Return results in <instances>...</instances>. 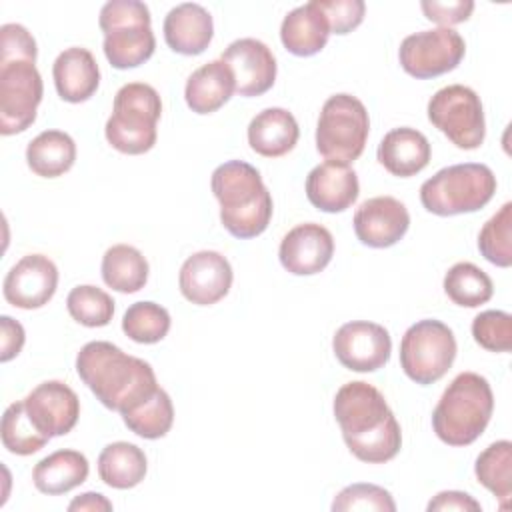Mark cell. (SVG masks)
<instances>
[{
    "mask_svg": "<svg viewBox=\"0 0 512 512\" xmlns=\"http://www.w3.org/2000/svg\"><path fill=\"white\" fill-rule=\"evenodd\" d=\"M332 408L342 438L358 460L384 464L400 452V424L376 386L364 380L346 382L336 392Z\"/></svg>",
    "mask_w": 512,
    "mask_h": 512,
    "instance_id": "6da1fadb",
    "label": "cell"
},
{
    "mask_svg": "<svg viewBox=\"0 0 512 512\" xmlns=\"http://www.w3.org/2000/svg\"><path fill=\"white\" fill-rule=\"evenodd\" d=\"M76 372L96 400L120 414L136 408L160 388L146 360L106 340H92L80 348Z\"/></svg>",
    "mask_w": 512,
    "mask_h": 512,
    "instance_id": "7a4b0ae2",
    "label": "cell"
},
{
    "mask_svg": "<svg viewBox=\"0 0 512 512\" xmlns=\"http://www.w3.org/2000/svg\"><path fill=\"white\" fill-rule=\"evenodd\" d=\"M212 194L220 204V222L234 238H256L272 220V196L260 172L244 160L220 164L210 178Z\"/></svg>",
    "mask_w": 512,
    "mask_h": 512,
    "instance_id": "3957f363",
    "label": "cell"
},
{
    "mask_svg": "<svg viewBox=\"0 0 512 512\" xmlns=\"http://www.w3.org/2000/svg\"><path fill=\"white\" fill-rule=\"evenodd\" d=\"M494 410V394L488 380L476 372H460L442 392L432 428L448 446H468L486 430Z\"/></svg>",
    "mask_w": 512,
    "mask_h": 512,
    "instance_id": "277c9868",
    "label": "cell"
},
{
    "mask_svg": "<svg viewBox=\"0 0 512 512\" xmlns=\"http://www.w3.org/2000/svg\"><path fill=\"white\" fill-rule=\"evenodd\" d=\"M162 114V100L156 88L144 82L124 84L116 96L104 134L108 144L122 154H144L154 148Z\"/></svg>",
    "mask_w": 512,
    "mask_h": 512,
    "instance_id": "5b68a950",
    "label": "cell"
},
{
    "mask_svg": "<svg viewBox=\"0 0 512 512\" xmlns=\"http://www.w3.org/2000/svg\"><path fill=\"white\" fill-rule=\"evenodd\" d=\"M496 192V176L486 164L464 162L438 170L420 186L422 206L436 216L470 214L484 208Z\"/></svg>",
    "mask_w": 512,
    "mask_h": 512,
    "instance_id": "8992f818",
    "label": "cell"
},
{
    "mask_svg": "<svg viewBox=\"0 0 512 512\" xmlns=\"http://www.w3.org/2000/svg\"><path fill=\"white\" fill-rule=\"evenodd\" d=\"M104 32V56L118 70L144 64L156 48L150 10L140 0H110L98 18Z\"/></svg>",
    "mask_w": 512,
    "mask_h": 512,
    "instance_id": "52a82bcc",
    "label": "cell"
},
{
    "mask_svg": "<svg viewBox=\"0 0 512 512\" xmlns=\"http://www.w3.org/2000/svg\"><path fill=\"white\" fill-rule=\"evenodd\" d=\"M370 134L368 110L352 94L330 96L318 116L316 150L332 162L350 164L364 152Z\"/></svg>",
    "mask_w": 512,
    "mask_h": 512,
    "instance_id": "ba28073f",
    "label": "cell"
},
{
    "mask_svg": "<svg viewBox=\"0 0 512 512\" xmlns=\"http://www.w3.org/2000/svg\"><path fill=\"white\" fill-rule=\"evenodd\" d=\"M456 352L454 332L444 322L426 318L404 332L400 342V366L412 382L428 386L438 382L452 368Z\"/></svg>",
    "mask_w": 512,
    "mask_h": 512,
    "instance_id": "9c48e42d",
    "label": "cell"
},
{
    "mask_svg": "<svg viewBox=\"0 0 512 512\" xmlns=\"http://www.w3.org/2000/svg\"><path fill=\"white\" fill-rule=\"evenodd\" d=\"M44 84L34 58L0 56V132L20 134L36 120Z\"/></svg>",
    "mask_w": 512,
    "mask_h": 512,
    "instance_id": "30bf717a",
    "label": "cell"
},
{
    "mask_svg": "<svg viewBox=\"0 0 512 512\" xmlns=\"http://www.w3.org/2000/svg\"><path fill=\"white\" fill-rule=\"evenodd\" d=\"M428 120L460 150H476L484 142L486 120L480 96L464 84L440 88L428 100Z\"/></svg>",
    "mask_w": 512,
    "mask_h": 512,
    "instance_id": "8fae6325",
    "label": "cell"
},
{
    "mask_svg": "<svg viewBox=\"0 0 512 512\" xmlns=\"http://www.w3.org/2000/svg\"><path fill=\"white\" fill-rule=\"evenodd\" d=\"M464 52V38L454 28H432L406 36L400 44L398 60L406 74L426 80L454 70Z\"/></svg>",
    "mask_w": 512,
    "mask_h": 512,
    "instance_id": "7c38bea8",
    "label": "cell"
},
{
    "mask_svg": "<svg viewBox=\"0 0 512 512\" xmlns=\"http://www.w3.org/2000/svg\"><path fill=\"white\" fill-rule=\"evenodd\" d=\"M332 350L344 368L354 372H374L390 360L392 338L382 324L352 320L336 330Z\"/></svg>",
    "mask_w": 512,
    "mask_h": 512,
    "instance_id": "4fadbf2b",
    "label": "cell"
},
{
    "mask_svg": "<svg viewBox=\"0 0 512 512\" xmlns=\"http://www.w3.org/2000/svg\"><path fill=\"white\" fill-rule=\"evenodd\" d=\"M58 288V268L44 254H26L6 274L2 294L8 304L36 310L48 304Z\"/></svg>",
    "mask_w": 512,
    "mask_h": 512,
    "instance_id": "5bb4252c",
    "label": "cell"
},
{
    "mask_svg": "<svg viewBox=\"0 0 512 512\" xmlns=\"http://www.w3.org/2000/svg\"><path fill=\"white\" fill-rule=\"evenodd\" d=\"M232 266L216 250H200L188 256L178 274L182 296L196 306L220 302L232 286Z\"/></svg>",
    "mask_w": 512,
    "mask_h": 512,
    "instance_id": "9a60e30c",
    "label": "cell"
},
{
    "mask_svg": "<svg viewBox=\"0 0 512 512\" xmlns=\"http://www.w3.org/2000/svg\"><path fill=\"white\" fill-rule=\"evenodd\" d=\"M24 408L36 430L46 438L68 434L80 416V400L76 392L60 380L38 384L24 398Z\"/></svg>",
    "mask_w": 512,
    "mask_h": 512,
    "instance_id": "2e32d148",
    "label": "cell"
},
{
    "mask_svg": "<svg viewBox=\"0 0 512 512\" xmlns=\"http://www.w3.org/2000/svg\"><path fill=\"white\" fill-rule=\"evenodd\" d=\"M352 224L364 246L390 248L408 232L410 214L394 196H374L356 208Z\"/></svg>",
    "mask_w": 512,
    "mask_h": 512,
    "instance_id": "e0dca14e",
    "label": "cell"
},
{
    "mask_svg": "<svg viewBox=\"0 0 512 512\" xmlns=\"http://www.w3.org/2000/svg\"><path fill=\"white\" fill-rule=\"evenodd\" d=\"M220 60L230 66L240 96H262L274 86L276 58L272 50L256 38L234 40L222 52Z\"/></svg>",
    "mask_w": 512,
    "mask_h": 512,
    "instance_id": "ac0fdd59",
    "label": "cell"
},
{
    "mask_svg": "<svg viewBox=\"0 0 512 512\" xmlns=\"http://www.w3.org/2000/svg\"><path fill=\"white\" fill-rule=\"evenodd\" d=\"M334 256V238L328 228L316 222L294 226L280 242L278 258L284 270L294 276L322 272Z\"/></svg>",
    "mask_w": 512,
    "mask_h": 512,
    "instance_id": "d6986e66",
    "label": "cell"
},
{
    "mask_svg": "<svg viewBox=\"0 0 512 512\" xmlns=\"http://www.w3.org/2000/svg\"><path fill=\"white\" fill-rule=\"evenodd\" d=\"M360 194L358 174L342 162L326 160L306 176V196L322 212L336 214L350 208Z\"/></svg>",
    "mask_w": 512,
    "mask_h": 512,
    "instance_id": "ffe728a7",
    "label": "cell"
},
{
    "mask_svg": "<svg viewBox=\"0 0 512 512\" xmlns=\"http://www.w3.org/2000/svg\"><path fill=\"white\" fill-rule=\"evenodd\" d=\"M162 30L170 50L184 56H198L212 42L214 22L204 6L184 2L166 14Z\"/></svg>",
    "mask_w": 512,
    "mask_h": 512,
    "instance_id": "44dd1931",
    "label": "cell"
},
{
    "mask_svg": "<svg viewBox=\"0 0 512 512\" xmlns=\"http://www.w3.org/2000/svg\"><path fill=\"white\" fill-rule=\"evenodd\" d=\"M54 86L62 100L70 104L86 102L100 84V68L88 48L72 46L60 52L52 66Z\"/></svg>",
    "mask_w": 512,
    "mask_h": 512,
    "instance_id": "7402d4cb",
    "label": "cell"
},
{
    "mask_svg": "<svg viewBox=\"0 0 512 512\" xmlns=\"http://www.w3.org/2000/svg\"><path fill=\"white\" fill-rule=\"evenodd\" d=\"M378 162L398 178H410L422 172L432 156L428 138L410 126H400L384 134L378 144Z\"/></svg>",
    "mask_w": 512,
    "mask_h": 512,
    "instance_id": "603a6c76",
    "label": "cell"
},
{
    "mask_svg": "<svg viewBox=\"0 0 512 512\" xmlns=\"http://www.w3.org/2000/svg\"><path fill=\"white\" fill-rule=\"evenodd\" d=\"M236 92V80L224 60H212L196 68L184 88L186 104L196 114H212Z\"/></svg>",
    "mask_w": 512,
    "mask_h": 512,
    "instance_id": "cb8c5ba5",
    "label": "cell"
},
{
    "mask_svg": "<svg viewBox=\"0 0 512 512\" xmlns=\"http://www.w3.org/2000/svg\"><path fill=\"white\" fill-rule=\"evenodd\" d=\"M330 36V26L316 0L290 10L280 24V40L284 48L294 56L318 54Z\"/></svg>",
    "mask_w": 512,
    "mask_h": 512,
    "instance_id": "d4e9b609",
    "label": "cell"
},
{
    "mask_svg": "<svg viewBox=\"0 0 512 512\" xmlns=\"http://www.w3.org/2000/svg\"><path fill=\"white\" fill-rule=\"evenodd\" d=\"M300 138V128L286 108H264L248 124V144L264 158L288 154Z\"/></svg>",
    "mask_w": 512,
    "mask_h": 512,
    "instance_id": "484cf974",
    "label": "cell"
},
{
    "mask_svg": "<svg viewBox=\"0 0 512 512\" xmlns=\"http://www.w3.org/2000/svg\"><path fill=\"white\" fill-rule=\"evenodd\" d=\"M90 464L86 456L78 450H56L42 458L32 470L34 486L48 496H58L74 490L86 482Z\"/></svg>",
    "mask_w": 512,
    "mask_h": 512,
    "instance_id": "4316f807",
    "label": "cell"
},
{
    "mask_svg": "<svg viewBox=\"0 0 512 512\" xmlns=\"http://www.w3.org/2000/svg\"><path fill=\"white\" fill-rule=\"evenodd\" d=\"M148 470L146 454L132 442H112L102 448L98 456L100 480L116 490L138 486Z\"/></svg>",
    "mask_w": 512,
    "mask_h": 512,
    "instance_id": "83f0119b",
    "label": "cell"
},
{
    "mask_svg": "<svg viewBox=\"0 0 512 512\" xmlns=\"http://www.w3.org/2000/svg\"><path fill=\"white\" fill-rule=\"evenodd\" d=\"M76 160V142L62 130H44L28 142V168L42 178H58L66 174Z\"/></svg>",
    "mask_w": 512,
    "mask_h": 512,
    "instance_id": "f1b7e54d",
    "label": "cell"
},
{
    "mask_svg": "<svg viewBox=\"0 0 512 512\" xmlns=\"http://www.w3.org/2000/svg\"><path fill=\"white\" fill-rule=\"evenodd\" d=\"M102 280L116 292L134 294L148 282V260L130 244H114L102 256Z\"/></svg>",
    "mask_w": 512,
    "mask_h": 512,
    "instance_id": "f546056e",
    "label": "cell"
},
{
    "mask_svg": "<svg viewBox=\"0 0 512 512\" xmlns=\"http://www.w3.org/2000/svg\"><path fill=\"white\" fill-rule=\"evenodd\" d=\"M474 474L478 482L498 498L500 508H508V502L512 498L510 440H498V442H492L488 448H484L474 462Z\"/></svg>",
    "mask_w": 512,
    "mask_h": 512,
    "instance_id": "4dcf8cb0",
    "label": "cell"
},
{
    "mask_svg": "<svg viewBox=\"0 0 512 512\" xmlns=\"http://www.w3.org/2000/svg\"><path fill=\"white\" fill-rule=\"evenodd\" d=\"M446 296L466 308L486 304L494 294L492 278L472 262H456L444 276Z\"/></svg>",
    "mask_w": 512,
    "mask_h": 512,
    "instance_id": "1f68e13d",
    "label": "cell"
},
{
    "mask_svg": "<svg viewBox=\"0 0 512 512\" xmlns=\"http://www.w3.org/2000/svg\"><path fill=\"white\" fill-rule=\"evenodd\" d=\"M120 416L128 430H132L136 436L156 440L170 432L174 424V406L168 392L158 388L150 398Z\"/></svg>",
    "mask_w": 512,
    "mask_h": 512,
    "instance_id": "d6a6232c",
    "label": "cell"
},
{
    "mask_svg": "<svg viewBox=\"0 0 512 512\" xmlns=\"http://www.w3.org/2000/svg\"><path fill=\"white\" fill-rule=\"evenodd\" d=\"M170 324L172 320L168 310L150 300L130 304L122 316L124 334L138 344L160 342L168 334Z\"/></svg>",
    "mask_w": 512,
    "mask_h": 512,
    "instance_id": "836d02e7",
    "label": "cell"
},
{
    "mask_svg": "<svg viewBox=\"0 0 512 512\" xmlns=\"http://www.w3.org/2000/svg\"><path fill=\"white\" fill-rule=\"evenodd\" d=\"M50 442L44 434L36 430L26 414L24 400L12 402L2 416V444L10 454L30 456Z\"/></svg>",
    "mask_w": 512,
    "mask_h": 512,
    "instance_id": "e575fe53",
    "label": "cell"
},
{
    "mask_svg": "<svg viewBox=\"0 0 512 512\" xmlns=\"http://www.w3.org/2000/svg\"><path fill=\"white\" fill-rule=\"evenodd\" d=\"M68 314L82 326L100 328L110 324L114 316V300L108 292L92 284H80L68 292Z\"/></svg>",
    "mask_w": 512,
    "mask_h": 512,
    "instance_id": "d590c367",
    "label": "cell"
},
{
    "mask_svg": "<svg viewBox=\"0 0 512 512\" xmlns=\"http://www.w3.org/2000/svg\"><path fill=\"white\" fill-rule=\"evenodd\" d=\"M512 202L502 208L482 226L478 234L480 254L494 266L508 268L512 264Z\"/></svg>",
    "mask_w": 512,
    "mask_h": 512,
    "instance_id": "8d00e7d4",
    "label": "cell"
},
{
    "mask_svg": "<svg viewBox=\"0 0 512 512\" xmlns=\"http://www.w3.org/2000/svg\"><path fill=\"white\" fill-rule=\"evenodd\" d=\"M334 512H348V510H376V512H394L396 502L392 494L376 484H350L342 488L332 500Z\"/></svg>",
    "mask_w": 512,
    "mask_h": 512,
    "instance_id": "74e56055",
    "label": "cell"
},
{
    "mask_svg": "<svg viewBox=\"0 0 512 512\" xmlns=\"http://www.w3.org/2000/svg\"><path fill=\"white\" fill-rule=\"evenodd\" d=\"M472 336L488 352L512 348V316L504 310H484L472 320Z\"/></svg>",
    "mask_w": 512,
    "mask_h": 512,
    "instance_id": "f35d334b",
    "label": "cell"
},
{
    "mask_svg": "<svg viewBox=\"0 0 512 512\" xmlns=\"http://www.w3.org/2000/svg\"><path fill=\"white\" fill-rule=\"evenodd\" d=\"M318 8L328 20L330 34H348L358 28L366 14L362 0H316Z\"/></svg>",
    "mask_w": 512,
    "mask_h": 512,
    "instance_id": "ab89813d",
    "label": "cell"
},
{
    "mask_svg": "<svg viewBox=\"0 0 512 512\" xmlns=\"http://www.w3.org/2000/svg\"><path fill=\"white\" fill-rule=\"evenodd\" d=\"M422 12L430 22L440 24V28H450L454 24L466 22L474 10L472 0H454V2H436V0H424L420 2Z\"/></svg>",
    "mask_w": 512,
    "mask_h": 512,
    "instance_id": "60d3db41",
    "label": "cell"
},
{
    "mask_svg": "<svg viewBox=\"0 0 512 512\" xmlns=\"http://www.w3.org/2000/svg\"><path fill=\"white\" fill-rule=\"evenodd\" d=\"M0 362H10L16 358L24 346L26 334L18 320L12 316H0Z\"/></svg>",
    "mask_w": 512,
    "mask_h": 512,
    "instance_id": "b9f144b4",
    "label": "cell"
},
{
    "mask_svg": "<svg viewBox=\"0 0 512 512\" xmlns=\"http://www.w3.org/2000/svg\"><path fill=\"white\" fill-rule=\"evenodd\" d=\"M428 512H450V510H456V512H480L482 506L478 500H474L470 494L466 492H460V490H444V492H438L430 502H428Z\"/></svg>",
    "mask_w": 512,
    "mask_h": 512,
    "instance_id": "7bdbcfd3",
    "label": "cell"
},
{
    "mask_svg": "<svg viewBox=\"0 0 512 512\" xmlns=\"http://www.w3.org/2000/svg\"><path fill=\"white\" fill-rule=\"evenodd\" d=\"M70 512H110L112 510V502L100 494V492H84L80 496H76L70 504H68Z\"/></svg>",
    "mask_w": 512,
    "mask_h": 512,
    "instance_id": "ee69618b",
    "label": "cell"
}]
</instances>
